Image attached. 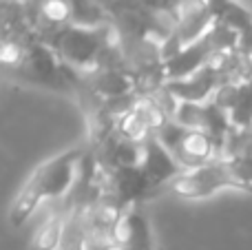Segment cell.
Here are the masks:
<instances>
[{"instance_id":"5b68a950","label":"cell","mask_w":252,"mask_h":250,"mask_svg":"<svg viewBox=\"0 0 252 250\" xmlns=\"http://www.w3.org/2000/svg\"><path fill=\"white\" fill-rule=\"evenodd\" d=\"M139 168H142V173L146 175V180L151 182V186L155 190L166 184L170 186V182H175L184 173V168L175 162V157L157 140V135L148 137L142 144V162H139Z\"/></svg>"},{"instance_id":"6da1fadb","label":"cell","mask_w":252,"mask_h":250,"mask_svg":"<svg viewBox=\"0 0 252 250\" xmlns=\"http://www.w3.org/2000/svg\"><path fill=\"white\" fill-rule=\"evenodd\" d=\"M82 155L84 149H71L47 159L35 168V173L22 186V190L18 193V197L13 199L11 208H9V221H11L13 228L25 224L35 213V208L42 204V199L60 202L71 193V188L78 182Z\"/></svg>"},{"instance_id":"9c48e42d","label":"cell","mask_w":252,"mask_h":250,"mask_svg":"<svg viewBox=\"0 0 252 250\" xmlns=\"http://www.w3.org/2000/svg\"><path fill=\"white\" fill-rule=\"evenodd\" d=\"M64 221H66V204H64V199L53 202V211L49 213L47 219H44L42 226L38 228V233L33 235L31 250H56V248H60Z\"/></svg>"},{"instance_id":"277c9868","label":"cell","mask_w":252,"mask_h":250,"mask_svg":"<svg viewBox=\"0 0 252 250\" xmlns=\"http://www.w3.org/2000/svg\"><path fill=\"white\" fill-rule=\"evenodd\" d=\"M104 193L118 199L122 208L130 211V208H137L142 199L155 193V188L151 186V182L146 180L139 166H124L118 171L104 173Z\"/></svg>"},{"instance_id":"52a82bcc","label":"cell","mask_w":252,"mask_h":250,"mask_svg":"<svg viewBox=\"0 0 252 250\" xmlns=\"http://www.w3.org/2000/svg\"><path fill=\"white\" fill-rule=\"evenodd\" d=\"M213 100L228 111L232 126H252V78L244 84H223Z\"/></svg>"},{"instance_id":"8992f818","label":"cell","mask_w":252,"mask_h":250,"mask_svg":"<svg viewBox=\"0 0 252 250\" xmlns=\"http://www.w3.org/2000/svg\"><path fill=\"white\" fill-rule=\"evenodd\" d=\"M223 87L221 75L213 64L199 69L186 80H175V82H166V89L170 95L177 97L179 102H192V104H204L215 97V93Z\"/></svg>"},{"instance_id":"3957f363","label":"cell","mask_w":252,"mask_h":250,"mask_svg":"<svg viewBox=\"0 0 252 250\" xmlns=\"http://www.w3.org/2000/svg\"><path fill=\"white\" fill-rule=\"evenodd\" d=\"M173 193H177L179 197L186 199H201L208 197V195L217 193L223 188H237L244 190L241 182L235 177L230 164L226 159H215L208 162L199 168H192V171H184L182 175L175 182H170L168 186Z\"/></svg>"},{"instance_id":"7a4b0ae2","label":"cell","mask_w":252,"mask_h":250,"mask_svg":"<svg viewBox=\"0 0 252 250\" xmlns=\"http://www.w3.org/2000/svg\"><path fill=\"white\" fill-rule=\"evenodd\" d=\"M157 140L168 149V153L184 171H192V168H199L217 159V146H215L213 137L201 131H195V128L182 126L175 120H168L159 128Z\"/></svg>"},{"instance_id":"ba28073f","label":"cell","mask_w":252,"mask_h":250,"mask_svg":"<svg viewBox=\"0 0 252 250\" xmlns=\"http://www.w3.org/2000/svg\"><path fill=\"white\" fill-rule=\"evenodd\" d=\"M213 60V51H210L208 42L204 38L197 40L195 44L186 47L184 51H179L177 56L164 60V73L166 82H175V80H186L192 73H197L199 69L210 64Z\"/></svg>"}]
</instances>
